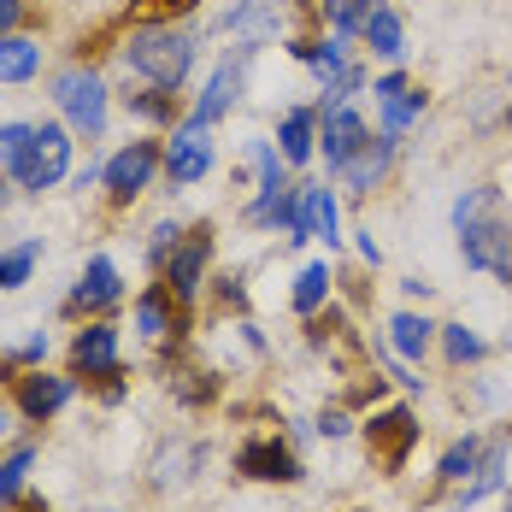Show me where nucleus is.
I'll list each match as a JSON object with an SVG mask.
<instances>
[{
	"label": "nucleus",
	"mask_w": 512,
	"mask_h": 512,
	"mask_svg": "<svg viewBox=\"0 0 512 512\" xmlns=\"http://www.w3.org/2000/svg\"><path fill=\"white\" fill-rule=\"evenodd\" d=\"M454 236H460L465 271H483L512 289V218L495 183H471L454 201Z\"/></svg>",
	"instance_id": "nucleus-1"
},
{
	"label": "nucleus",
	"mask_w": 512,
	"mask_h": 512,
	"mask_svg": "<svg viewBox=\"0 0 512 512\" xmlns=\"http://www.w3.org/2000/svg\"><path fill=\"white\" fill-rule=\"evenodd\" d=\"M124 59L136 77H148L159 89H183V77L195 71V36L183 24H142L124 42Z\"/></svg>",
	"instance_id": "nucleus-2"
},
{
	"label": "nucleus",
	"mask_w": 512,
	"mask_h": 512,
	"mask_svg": "<svg viewBox=\"0 0 512 512\" xmlns=\"http://www.w3.org/2000/svg\"><path fill=\"white\" fill-rule=\"evenodd\" d=\"M53 106H59V112L71 118V130L89 136V142L106 130V83L89 65H71V71L53 77Z\"/></svg>",
	"instance_id": "nucleus-3"
},
{
	"label": "nucleus",
	"mask_w": 512,
	"mask_h": 512,
	"mask_svg": "<svg viewBox=\"0 0 512 512\" xmlns=\"http://www.w3.org/2000/svg\"><path fill=\"white\" fill-rule=\"evenodd\" d=\"M65 171H71V130H65V124H36V130H30V148H24V159L12 165L18 189L42 195V189H53Z\"/></svg>",
	"instance_id": "nucleus-4"
},
{
	"label": "nucleus",
	"mask_w": 512,
	"mask_h": 512,
	"mask_svg": "<svg viewBox=\"0 0 512 512\" xmlns=\"http://www.w3.org/2000/svg\"><path fill=\"white\" fill-rule=\"evenodd\" d=\"M206 265H212V224H195V230H183L177 248L165 254V289H171V301H177L183 312H189V301L201 295Z\"/></svg>",
	"instance_id": "nucleus-5"
},
{
	"label": "nucleus",
	"mask_w": 512,
	"mask_h": 512,
	"mask_svg": "<svg viewBox=\"0 0 512 512\" xmlns=\"http://www.w3.org/2000/svg\"><path fill=\"white\" fill-rule=\"evenodd\" d=\"M418 436H424V424H418V412H412V407H383V412H371V424H365L371 460L383 465L389 477H395V471H407Z\"/></svg>",
	"instance_id": "nucleus-6"
},
{
	"label": "nucleus",
	"mask_w": 512,
	"mask_h": 512,
	"mask_svg": "<svg viewBox=\"0 0 512 512\" xmlns=\"http://www.w3.org/2000/svg\"><path fill=\"white\" fill-rule=\"evenodd\" d=\"M165 165V154H159V142H130V148H118V154L106 159V195H112V206H130L148 183H154V171Z\"/></svg>",
	"instance_id": "nucleus-7"
},
{
	"label": "nucleus",
	"mask_w": 512,
	"mask_h": 512,
	"mask_svg": "<svg viewBox=\"0 0 512 512\" xmlns=\"http://www.w3.org/2000/svg\"><path fill=\"white\" fill-rule=\"evenodd\" d=\"M236 471L254 477V483H301V477H307L301 454H295L283 436H248V442L236 448Z\"/></svg>",
	"instance_id": "nucleus-8"
},
{
	"label": "nucleus",
	"mask_w": 512,
	"mask_h": 512,
	"mask_svg": "<svg viewBox=\"0 0 512 512\" xmlns=\"http://www.w3.org/2000/svg\"><path fill=\"white\" fill-rule=\"evenodd\" d=\"M206 171H212V124L183 118V130H177L171 148H165V177H171L177 189H189V183H201Z\"/></svg>",
	"instance_id": "nucleus-9"
},
{
	"label": "nucleus",
	"mask_w": 512,
	"mask_h": 512,
	"mask_svg": "<svg viewBox=\"0 0 512 512\" xmlns=\"http://www.w3.org/2000/svg\"><path fill=\"white\" fill-rule=\"evenodd\" d=\"M289 242H324V248L342 242L336 189H324V183H307V189H301V201H295V236H289Z\"/></svg>",
	"instance_id": "nucleus-10"
},
{
	"label": "nucleus",
	"mask_w": 512,
	"mask_h": 512,
	"mask_svg": "<svg viewBox=\"0 0 512 512\" xmlns=\"http://www.w3.org/2000/svg\"><path fill=\"white\" fill-rule=\"evenodd\" d=\"M389 165H395V136H365V148H359V154L342 165V171H336V183H342V195L365 201L371 189H383Z\"/></svg>",
	"instance_id": "nucleus-11"
},
{
	"label": "nucleus",
	"mask_w": 512,
	"mask_h": 512,
	"mask_svg": "<svg viewBox=\"0 0 512 512\" xmlns=\"http://www.w3.org/2000/svg\"><path fill=\"white\" fill-rule=\"evenodd\" d=\"M248 53H254V48H242L236 59H224V65H218V71L206 77L201 101H195V112H189L195 124H218V118H224L230 106L242 101V83H248Z\"/></svg>",
	"instance_id": "nucleus-12"
},
{
	"label": "nucleus",
	"mask_w": 512,
	"mask_h": 512,
	"mask_svg": "<svg viewBox=\"0 0 512 512\" xmlns=\"http://www.w3.org/2000/svg\"><path fill=\"white\" fill-rule=\"evenodd\" d=\"M71 365H77L83 377H124V359H118V324L95 318L89 330H77V342H71Z\"/></svg>",
	"instance_id": "nucleus-13"
},
{
	"label": "nucleus",
	"mask_w": 512,
	"mask_h": 512,
	"mask_svg": "<svg viewBox=\"0 0 512 512\" xmlns=\"http://www.w3.org/2000/svg\"><path fill=\"white\" fill-rule=\"evenodd\" d=\"M365 118H359L354 106H330V112H318V142H324V165L330 171H342L348 159L365 148Z\"/></svg>",
	"instance_id": "nucleus-14"
},
{
	"label": "nucleus",
	"mask_w": 512,
	"mask_h": 512,
	"mask_svg": "<svg viewBox=\"0 0 512 512\" xmlns=\"http://www.w3.org/2000/svg\"><path fill=\"white\" fill-rule=\"evenodd\" d=\"M71 401V377H53V371H30V377H18V412L24 418H53V412Z\"/></svg>",
	"instance_id": "nucleus-15"
},
{
	"label": "nucleus",
	"mask_w": 512,
	"mask_h": 512,
	"mask_svg": "<svg viewBox=\"0 0 512 512\" xmlns=\"http://www.w3.org/2000/svg\"><path fill=\"white\" fill-rule=\"evenodd\" d=\"M277 154L289 159V165H307L312 154H318V112L312 106H289L283 112V124H277Z\"/></svg>",
	"instance_id": "nucleus-16"
},
{
	"label": "nucleus",
	"mask_w": 512,
	"mask_h": 512,
	"mask_svg": "<svg viewBox=\"0 0 512 512\" xmlns=\"http://www.w3.org/2000/svg\"><path fill=\"white\" fill-rule=\"evenodd\" d=\"M118 295H124L118 265H112L106 254H95L89 265H83V283H77V295H71V312H77V307H95V312H101V307H112Z\"/></svg>",
	"instance_id": "nucleus-17"
},
{
	"label": "nucleus",
	"mask_w": 512,
	"mask_h": 512,
	"mask_svg": "<svg viewBox=\"0 0 512 512\" xmlns=\"http://www.w3.org/2000/svg\"><path fill=\"white\" fill-rule=\"evenodd\" d=\"M436 330H442V324H430L424 312H395V318H389V348L407 359V365H418V359L430 354Z\"/></svg>",
	"instance_id": "nucleus-18"
},
{
	"label": "nucleus",
	"mask_w": 512,
	"mask_h": 512,
	"mask_svg": "<svg viewBox=\"0 0 512 512\" xmlns=\"http://www.w3.org/2000/svg\"><path fill=\"white\" fill-rule=\"evenodd\" d=\"M501 483H507V442H489V454H483V465H477V471H471V477L460 483L454 507H460V512H465V507H477V501H483V495H495Z\"/></svg>",
	"instance_id": "nucleus-19"
},
{
	"label": "nucleus",
	"mask_w": 512,
	"mask_h": 512,
	"mask_svg": "<svg viewBox=\"0 0 512 512\" xmlns=\"http://www.w3.org/2000/svg\"><path fill=\"white\" fill-rule=\"evenodd\" d=\"M483 454H489V442L477 436V430H465L460 442H448L442 448V460H436V483H448V489H460L465 477L483 465Z\"/></svg>",
	"instance_id": "nucleus-20"
},
{
	"label": "nucleus",
	"mask_w": 512,
	"mask_h": 512,
	"mask_svg": "<svg viewBox=\"0 0 512 512\" xmlns=\"http://www.w3.org/2000/svg\"><path fill=\"white\" fill-rule=\"evenodd\" d=\"M359 36H365V48L377 53V59H401V53H407V24H401L395 6H377V12L359 24Z\"/></svg>",
	"instance_id": "nucleus-21"
},
{
	"label": "nucleus",
	"mask_w": 512,
	"mask_h": 512,
	"mask_svg": "<svg viewBox=\"0 0 512 512\" xmlns=\"http://www.w3.org/2000/svg\"><path fill=\"white\" fill-rule=\"evenodd\" d=\"M330 289H336V271H330L324 259H312V265H301V277H295L289 307L301 312V318H318V312L330 307Z\"/></svg>",
	"instance_id": "nucleus-22"
},
{
	"label": "nucleus",
	"mask_w": 512,
	"mask_h": 512,
	"mask_svg": "<svg viewBox=\"0 0 512 512\" xmlns=\"http://www.w3.org/2000/svg\"><path fill=\"white\" fill-rule=\"evenodd\" d=\"M42 71V48L30 36H0V83H30Z\"/></svg>",
	"instance_id": "nucleus-23"
},
{
	"label": "nucleus",
	"mask_w": 512,
	"mask_h": 512,
	"mask_svg": "<svg viewBox=\"0 0 512 512\" xmlns=\"http://www.w3.org/2000/svg\"><path fill=\"white\" fill-rule=\"evenodd\" d=\"M195 460H201V454H195L189 442H165V448L154 454V465H148V471H154V489H177V483H189V477H195Z\"/></svg>",
	"instance_id": "nucleus-24"
},
{
	"label": "nucleus",
	"mask_w": 512,
	"mask_h": 512,
	"mask_svg": "<svg viewBox=\"0 0 512 512\" xmlns=\"http://www.w3.org/2000/svg\"><path fill=\"white\" fill-rule=\"evenodd\" d=\"M377 112H383V136H395V142H401V136H407L412 124H418V118L430 112V95H424V89L412 83L407 95H395V101H383Z\"/></svg>",
	"instance_id": "nucleus-25"
},
{
	"label": "nucleus",
	"mask_w": 512,
	"mask_h": 512,
	"mask_svg": "<svg viewBox=\"0 0 512 512\" xmlns=\"http://www.w3.org/2000/svg\"><path fill=\"white\" fill-rule=\"evenodd\" d=\"M136 330H142V336H171V330H183V324H177V318H171V289H142V295H136Z\"/></svg>",
	"instance_id": "nucleus-26"
},
{
	"label": "nucleus",
	"mask_w": 512,
	"mask_h": 512,
	"mask_svg": "<svg viewBox=\"0 0 512 512\" xmlns=\"http://www.w3.org/2000/svg\"><path fill=\"white\" fill-rule=\"evenodd\" d=\"M436 336H442V354H448V365H454V371H465V365H483V359H489V342H483L471 324H442Z\"/></svg>",
	"instance_id": "nucleus-27"
},
{
	"label": "nucleus",
	"mask_w": 512,
	"mask_h": 512,
	"mask_svg": "<svg viewBox=\"0 0 512 512\" xmlns=\"http://www.w3.org/2000/svg\"><path fill=\"white\" fill-rule=\"evenodd\" d=\"M177 89H159V83H148V89H142V95H130V112H136V118H148V124H171V118H177Z\"/></svg>",
	"instance_id": "nucleus-28"
},
{
	"label": "nucleus",
	"mask_w": 512,
	"mask_h": 512,
	"mask_svg": "<svg viewBox=\"0 0 512 512\" xmlns=\"http://www.w3.org/2000/svg\"><path fill=\"white\" fill-rule=\"evenodd\" d=\"M318 6H324V18H330L342 36H359V24H365L383 0H318Z\"/></svg>",
	"instance_id": "nucleus-29"
},
{
	"label": "nucleus",
	"mask_w": 512,
	"mask_h": 512,
	"mask_svg": "<svg viewBox=\"0 0 512 512\" xmlns=\"http://www.w3.org/2000/svg\"><path fill=\"white\" fill-rule=\"evenodd\" d=\"M36 254H42V242H24V248L0 254V295H6V289H18V283H30V271H36Z\"/></svg>",
	"instance_id": "nucleus-30"
},
{
	"label": "nucleus",
	"mask_w": 512,
	"mask_h": 512,
	"mask_svg": "<svg viewBox=\"0 0 512 512\" xmlns=\"http://www.w3.org/2000/svg\"><path fill=\"white\" fill-rule=\"evenodd\" d=\"M30 465H36V448H18L12 460L0 465V501H18V495H24V477H30Z\"/></svg>",
	"instance_id": "nucleus-31"
},
{
	"label": "nucleus",
	"mask_w": 512,
	"mask_h": 512,
	"mask_svg": "<svg viewBox=\"0 0 512 512\" xmlns=\"http://www.w3.org/2000/svg\"><path fill=\"white\" fill-rule=\"evenodd\" d=\"M30 130H36V124H0V165H18V159H24Z\"/></svg>",
	"instance_id": "nucleus-32"
},
{
	"label": "nucleus",
	"mask_w": 512,
	"mask_h": 512,
	"mask_svg": "<svg viewBox=\"0 0 512 512\" xmlns=\"http://www.w3.org/2000/svg\"><path fill=\"white\" fill-rule=\"evenodd\" d=\"M407 89H412V77H407V71H383V77L371 83V101L383 106V101H395V95H407Z\"/></svg>",
	"instance_id": "nucleus-33"
},
{
	"label": "nucleus",
	"mask_w": 512,
	"mask_h": 512,
	"mask_svg": "<svg viewBox=\"0 0 512 512\" xmlns=\"http://www.w3.org/2000/svg\"><path fill=\"white\" fill-rule=\"evenodd\" d=\"M348 430H354V418H348V412H342V407L318 412V436H330V442H342V436H348Z\"/></svg>",
	"instance_id": "nucleus-34"
},
{
	"label": "nucleus",
	"mask_w": 512,
	"mask_h": 512,
	"mask_svg": "<svg viewBox=\"0 0 512 512\" xmlns=\"http://www.w3.org/2000/svg\"><path fill=\"white\" fill-rule=\"evenodd\" d=\"M177 236H183L177 224H159L154 236H148V259H165V254H171V248H177Z\"/></svg>",
	"instance_id": "nucleus-35"
},
{
	"label": "nucleus",
	"mask_w": 512,
	"mask_h": 512,
	"mask_svg": "<svg viewBox=\"0 0 512 512\" xmlns=\"http://www.w3.org/2000/svg\"><path fill=\"white\" fill-rule=\"evenodd\" d=\"M218 301H224V307H248V289H242L236 277H218Z\"/></svg>",
	"instance_id": "nucleus-36"
},
{
	"label": "nucleus",
	"mask_w": 512,
	"mask_h": 512,
	"mask_svg": "<svg viewBox=\"0 0 512 512\" xmlns=\"http://www.w3.org/2000/svg\"><path fill=\"white\" fill-rule=\"evenodd\" d=\"M18 18H24V0H0V36H12Z\"/></svg>",
	"instance_id": "nucleus-37"
},
{
	"label": "nucleus",
	"mask_w": 512,
	"mask_h": 512,
	"mask_svg": "<svg viewBox=\"0 0 512 512\" xmlns=\"http://www.w3.org/2000/svg\"><path fill=\"white\" fill-rule=\"evenodd\" d=\"M136 6H148V12H195L201 0H136Z\"/></svg>",
	"instance_id": "nucleus-38"
},
{
	"label": "nucleus",
	"mask_w": 512,
	"mask_h": 512,
	"mask_svg": "<svg viewBox=\"0 0 512 512\" xmlns=\"http://www.w3.org/2000/svg\"><path fill=\"white\" fill-rule=\"evenodd\" d=\"M359 259H365V265H383V248L371 242V230H359Z\"/></svg>",
	"instance_id": "nucleus-39"
},
{
	"label": "nucleus",
	"mask_w": 512,
	"mask_h": 512,
	"mask_svg": "<svg viewBox=\"0 0 512 512\" xmlns=\"http://www.w3.org/2000/svg\"><path fill=\"white\" fill-rule=\"evenodd\" d=\"M501 512H512V489H507V507H501Z\"/></svg>",
	"instance_id": "nucleus-40"
},
{
	"label": "nucleus",
	"mask_w": 512,
	"mask_h": 512,
	"mask_svg": "<svg viewBox=\"0 0 512 512\" xmlns=\"http://www.w3.org/2000/svg\"><path fill=\"white\" fill-rule=\"evenodd\" d=\"M0 201H6V177H0Z\"/></svg>",
	"instance_id": "nucleus-41"
},
{
	"label": "nucleus",
	"mask_w": 512,
	"mask_h": 512,
	"mask_svg": "<svg viewBox=\"0 0 512 512\" xmlns=\"http://www.w3.org/2000/svg\"><path fill=\"white\" fill-rule=\"evenodd\" d=\"M0 436H6V418H0Z\"/></svg>",
	"instance_id": "nucleus-42"
},
{
	"label": "nucleus",
	"mask_w": 512,
	"mask_h": 512,
	"mask_svg": "<svg viewBox=\"0 0 512 512\" xmlns=\"http://www.w3.org/2000/svg\"><path fill=\"white\" fill-rule=\"evenodd\" d=\"M0 507H6V501H0Z\"/></svg>",
	"instance_id": "nucleus-43"
},
{
	"label": "nucleus",
	"mask_w": 512,
	"mask_h": 512,
	"mask_svg": "<svg viewBox=\"0 0 512 512\" xmlns=\"http://www.w3.org/2000/svg\"><path fill=\"white\" fill-rule=\"evenodd\" d=\"M359 512H365V507H359Z\"/></svg>",
	"instance_id": "nucleus-44"
}]
</instances>
